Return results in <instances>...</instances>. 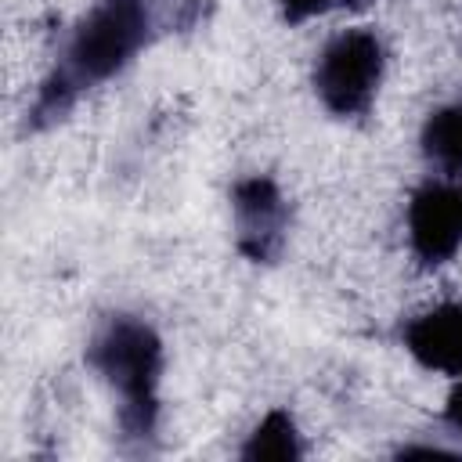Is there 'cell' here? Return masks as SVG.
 <instances>
[{"instance_id": "obj_10", "label": "cell", "mask_w": 462, "mask_h": 462, "mask_svg": "<svg viewBox=\"0 0 462 462\" xmlns=\"http://www.w3.org/2000/svg\"><path fill=\"white\" fill-rule=\"evenodd\" d=\"M444 426H448L455 437H462V375H458V383L451 386V393H448V401H444Z\"/></svg>"}, {"instance_id": "obj_3", "label": "cell", "mask_w": 462, "mask_h": 462, "mask_svg": "<svg viewBox=\"0 0 462 462\" xmlns=\"http://www.w3.org/2000/svg\"><path fill=\"white\" fill-rule=\"evenodd\" d=\"M386 76V43L375 29L354 25L325 40L314 58V94L336 119H361L372 112Z\"/></svg>"}, {"instance_id": "obj_2", "label": "cell", "mask_w": 462, "mask_h": 462, "mask_svg": "<svg viewBox=\"0 0 462 462\" xmlns=\"http://www.w3.org/2000/svg\"><path fill=\"white\" fill-rule=\"evenodd\" d=\"M87 365L116 397V430L123 451L152 455L159 448V386L166 368L159 332L137 314H108L87 343Z\"/></svg>"}, {"instance_id": "obj_9", "label": "cell", "mask_w": 462, "mask_h": 462, "mask_svg": "<svg viewBox=\"0 0 462 462\" xmlns=\"http://www.w3.org/2000/svg\"><path fill=\"white\" fill-rule=\"evenodd\" d=\"M368 0H278V11L289 25H300L307 18L328 14V11H343V7H365Z\"/></svg>"}, {"instance_id": "obj_6", "label": "cell", "mask_w": 462, "mask_h": 462, "mask_svg": "<svg viewBox=\"0 0 462 462\" xmlns=\"http://www.w3.org/2000/svg\"><path fill=\"white\" fill-rule=\"evenodd\" d=\"M401 343L411 361L437 375H462V300L437 303L404 321Z\"/></svg>"}, {"instance_id": "obj_5", "label": "cell", "mask_w": 462, "mask_h": 462, "mask_svg": "<svg viewBox=\"0 0 462 462\" xmlns=\"http://www.w3.org/2000/svg\"><path fill=\"white\" fill-rule=\"evenodd\" d=\"M235 249L249 263H274L289 238V202L267 173H249L231 184Z\"/></svg>"}, {"instance_id": "obj_7", "label": "cell", "mask_w": 462, "mask_h": 462, "mask_svg": "<svg viewBox=\"0 0 462 462\" xmlns=\"http://www.w3.org/2000/svg\"><path fill=\"white\" fill-rule=\"evenodd\" d=\"M419 148L430 166L448 177H462V97L433 108L419 130Z\"/></svg>"}, {"instance_id": "obj_1", "label": "cell", "mask_w": 462, "mask_h": 462, "mask_svg": "<svg viewBox=\"0 0 462 462\" xmlns=\"http://www.w3.org/2000/svg\"><path fill=\"white\" fill-rule=\"evenodd\" d=\"M195 14L199 0H94L43 76L25 112V130L40 134L58 126L83 94L130 69L134 58L148 51L166 25L188 29Z\"/></svg>"}, {"instance_id": "obj_8", "label": "cell", "mask_w": 462, "mask_h": 462, "mask_svg": "<svg viewBox=\"0 0 462 462\" xmlns=\"http://www.w3.org/2000/svg\"><path fill=\"white\" fill-rule=\"evenodd\" d=\"M238 455L245 462H296V458H303V440H300L296 419L285 408H271L253 426V433L245 437Z\"/></svg>"}, {"instance_id": "obj_4", "label": "cell", "mask_w": 462, "mask_h": 462, "mask_svg": "<svg viewBox=\"0 0 462 462\" xmlns=\"http://www.w3.org/2000/svg\"><path fill=\"white\" fill-rule=\"evenodd\" d=\"M408 249L419 267L433 271L462 249V177H430L408 195Z\"/></svg>"}]
</instances>
